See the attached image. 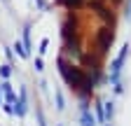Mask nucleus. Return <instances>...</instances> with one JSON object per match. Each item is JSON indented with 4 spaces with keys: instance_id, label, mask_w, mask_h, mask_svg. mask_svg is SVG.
<instances>
[{
    "instance_id": "obj_1",
    "label": "nucleus",
    "mask_w": 131,
    "mask_h": 126,
    "mask_svg": "<svg viewBox=\"0 0 131 126\" xmlns=\"http://www.w3.org/2000/svg\"><path fill=\"white\" fill-rule=\"evenodd\" d=\"M59 66H61V72H63L66 82H68L70 86H75V89H80V91H84V93H89V91H91V77H87L80 68L68 66L66 61H59Z\"/></svg>"
},
{
    "instance_id": "obj_2",
    "label": "nucleus",
    "mask_w": 131,
    "mask_h": 126,
    "mask_svg": "<svg viewBox=\"0 0 131 126\" xmlns=\"http://www.w3.org/2000/svg\"><path fill=\"white\" fill-rule=\"evenodd\" d=\"M112 40H115V35H112V30H110V28H101V30H98L96 42H98V49H101V52H108V49H110Z\"/></svg>"
},
{
    "instance_id": "obj_3",
    "label": "nucleus",
    "mask_w": 131,
    "mask_h": 126,
    "mask_svg": "<svg viewBox=\"0 0 131 126\" xmlns=\"http://www.w3.org/2000/svg\"><path fill=\"white\" fill-rule=\"evenodd\" d=\"M59 3L66 5V7H75V9H77V7H82V3H84V0H59Z\"/></svg>"
}]
</instances>
